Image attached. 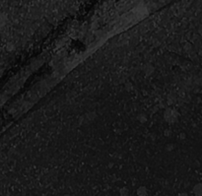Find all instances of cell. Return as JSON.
Instances as JSON below:
<instances>
[{
  "mask_svg": "<svg viewBox=\"0 0 202 196\" xmlns=\"http://www.w3.org/2000/svg\"><path fill=\"white\" fill-rule=\"evenodd\" d=\"M143 71H144V73H145L146 75H151V74H153L154 73L155 68H154V66L152 65V64H146V65L143 67Z\"/></svg>",
  "mask_w": 202,
  "mask_h": 196,
  "instance_id": "cell-3",
  "label": "cell"
},
{
  "mask_svg": "<svg viewBox=\"0 0 202 196\" xmlns=\"http://www.w3.org/2000/svg\"><path fill=\"white\" fill-rule=\"evenodd\" d=\"M136 193L138 196H147L148 195V189L145 186H139L136 190Z\"/></svg>",
  "mask_w": 202,
  "mask_h": 196,
  "instance_id": "cell-4",
  "label": "cell"
},
{
  "mask_svg": "<svg viewBox=\"0 0 202 196\" xmlns=\"http://www.w3.org/2000/svg\"><path fill=\"white\" fill-rule=\"evenodd\" d=\"M192 192L195 196H202V183H196L193 186Z\"/></svg>",
  "mask_w": 202,
  "mask_h": 196,
  "instance_id": "cell-2",
  "label": "cell"
},
{
  "mask_svg": "<svg viewBox=\"0 0 202 196\" xmlns=\"http://www.w3.org/2000/svg\"><path fill=\"white\" fill-rule=\"evenodd\" d=\"M96 117H97V113L95 111H91V113H86V115L84 116V118H85L87 121H93V120H95Z\"/></svg>",
  "mask_w": 202,
  "mask_h": 196,
  "instance_id": "cell-5",
  "label": "cell"
},
{
  "mask_svg": "<svg viewBox=\"0 0 202 196\" xmlns=\"http://www.w3.org/2000/svg\"><path fill=\"white\" fill-rule=\"evenodd\" d=\"M177 196H189V195H188L187 193H185V192H180V193H178Z\"/></svg>",
  "mask_w": 202,
  "mask_h": 196,
  "instance_id": "cell-13",
  "label": "cell"
},
{
  "mask_svg": "<svg viewBox=\"0 0 202 196\" xmlns=\"http://www.w3.org/2000/svg\"><path fill=\"white\" fill-rule=\"evenodd\" d=\"M165 149H166L167 152H172V151L175 149V145L172 144V143H169V144H167L166 145V148H165Z\"/></svg>",
  "mask_w": 202,
  "mask_h": 196,
  "instance_id": "cell-9",
  "label": "cell"
},
{
  "mask_svg": "<svg viewBox=\"0 0 202 196\" xmlns=\"http://www.w3.org/2000/svg\"><path fill=\"white\" fill-rule=\"evenodd\" d=\"M62 196H70L69 194H64V195H62Z\"/></svg>",
  "mask_w": 202,
  "mask_h": 196,
  "instance_id": "cell-14",
  "label": "cell"
},
{
  "mask_svg": "<svg viewBox=\"0 0 202 196\" xmlns=\"http://www.w3.org/2000/svg\"><path fill=\"white\" fill-rule=\"evenodd\" d=\"M137 119H138L141 123H146L147 120H148V117H147V115H146L145 113H140V115L137 116Z\"/></svg>",
  "mask_w": 202,
  "mask_h": 196,
  "instance_id": "cell-6",
  "label": "cell"
},
{
  "mask_svg": "<svg viewBox=\"0 0 202 196\" xmlns=\"http://www.w3.org/2000/svg\"><path fill=\"white\" fill-rule=\"evenodd\" d=\"M178 118H179V113L176 109L173 107H169L164 111V119L166 120L168 123L174 124L177 122Z\"/></svg>",
  "mask_w": 202,
  "mask_h": 196,
  "instance_id": "cell-1",
  "label": "cell"
},
{
  "mask_svg": "<svg viewBox=\"0 0 202 196\" xmlns=\"http://www.w3.org/2000/svg\"><path fill=\"white\" fill-rule=\"evenodd\" d=\"M129 194V190L126 186H123L119 189V195L120 196H128Z\"/></svg>",
  "mask_w": 202,
  "mask_h": 196,
  "instance_id": "cell-7",
  "label": "cell"
},
{
  "mask_svg": "<svg viewBox=\"0 0 202 196\" xmlns=\"http://www.w3.org/2000/svg\"><path fill=\"white\" fill-rule=\"evenodd\" d=\"M172 135H173V131H172V129H170V128H167V129H165L164 130V136L165 137H171Z\"/></svg>",
  "mask_w": 202,
  "mask_h": 196,
  "instance_id": "cell-8",
  "label": "cell"
},
{
  "mask_svg": "<svg viewBox=\"0 0 202 196\" xmlns=\"http://www.w3.org/2000/svg\"><path fill=\"white\" fill-rule=\"evenodd\" d=\"M1 51H2V48H1V47H0V53H1ZM0 65H1V61H0ZM3 72H4V69L1 67V66H0V77L2 76V74H3Z\"/></svg>",
  "mask_w": 202,
  "mask_h": 196,
  "instance_id": "cell-12",
  "label": "cell"
},
{
  "mask_svg": "<svg viewBox=\"0 0 202 196\" xmlns=\"http://www.w3.org/2000/svg\"><path fill=\"white\" fill-rule=\"evenodd\" d=\"M183 48H184V49H185V50H186V51L190 50V49H191V44H189V42H186V44H184Z\"/></svg>",
  "mask_w": 202,
  "mask_h": 196,
  "instance_id": "cell-10",
  "label": "cell"
},
{
  "mask_svg": "<svg viewBox=\"0 0 202 196\" xmlns=\"http://www.w3.org/2000/svg\"><path fill=\"white\" fill-rule=\"evenodd\" d=\"M178 138H179L180 140H184V139L186 138V134L184 132L179 133V135H178Z\"/></svg>",
  "mask_w": 202,
  "mask_h": 196,
  "instance_id": "cell-11",
  "label": "cell"
}]
</instances>
